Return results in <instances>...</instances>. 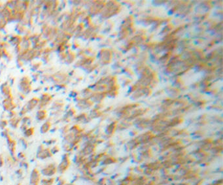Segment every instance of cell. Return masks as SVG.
<instances>
[{"label": "cell", "mask_w": 223, "mask_h": 185, "mask_svg": "<svg viewBox=\"0 0 223 185\" xmlns=\"http://www.w3.org/2000/svg\"><path fill=\"white\" fill-rule=\"evenodd\" d=\"M57 173V166L55 163H49L47 166L43 168L41 171V174L43 176L47 177V178L52 177Z\"/></svg>", "instance_id": "obj_1"}, {"label": "cell", "mask_w": 223, "mask_h": 185, "mask_svg": "<svg viewBox=\"0 0 223 185\" xmlns=\"http://www.w3.org/2000/svg\"><path fill=\"white\" fill-rule=\"evenodd\" d=\"M52 156V154L50 152V149L48 148L43 147V146L41 145L37 149L36 157L40 160H45V159L50 158Z\"/></svg>", "instance_id": "obj_2"}, {"label": "cell", "mask_w": 223, "mask_h": 185, "mask_svg": "<svg viewBox=\"0 0 223 185\" xmlns=\"http://www.w3.org/2000/svg\"><path fill=\"white\" fill-rule=\"evenodd\" d=\"M69 165V160L68 158V155L66 154V155H63L62 157L61 162L57 166V172H58L59 174H64L66 171L68 169V168Z\"/></svg>", "instance_id": "obj_3"}, {"label": "cell", "mask_w": 223, "mask_h": 185, "mask_svg": "<svg viewBox=\"0 0 223 185\" xmlns=\"http://www.w3.org/2000/svg\"><path fill=\"white\" fill-rule=\"evenodd\" d=\"M41 181V175L37 169H33L30 175V185H39Z\"/></svg>", "instance_id": "obj_4"}, {"label": "cell", "mask_w": 223, "mask_h": 185, "mask_svg": "<svg viewBox=\"0 0 223 185\" xmlns=\"http://www.w3.org/2000/svg\"><path fill=\"white\" fill-rule=\"evenodd\" d=\"M52 99V96H50L49 94H45L41 96V99H39V104H38V107H39V109H43V108L44 107L47 106L48 104L50 103V101Z\"/></svg>", "instance_id": "obj_5"}, {"label": "cell", "mask_w": 223, "mask_h": 185, "mask_svg": "<svg viewBox=\"0 0 223 185\" xmlns=\"http://www.w3.org/2000/svg\"><path fill=\"white\" fill-rule=\"evenodd\" d=\"M7 136V144H8V148L10 151L11 155L12 156V158H14V153H15V149H16V142L14 140H12L8 134H6Z\"/></svg>", "instance_id": "obj_6"}, {"label": "cell", "mask_w": 223, "mask_h": 185, "mask_svg": "<svg viewBox=\"0 0 223 185\" xmlns=\"http://www.w3.org/2000/svg\"><path fill=\"white\" fill-rule=\"evenodd\" d=\"M3 107L4 109L7 111H13L16 107L11 99H5V100L3 102Z\"/></svg>", "instance_id": "obj_7"}, {"label": "cell", "mask_w": 223, "mask_h": 185, "mask_svg": "<svg viewBox=\"0 0 223 185\" xmlns=\"http://www.w3.org/2000/svg\"><path fill=\"white\" fill-rule=\"evenodd\" d=\"M27 77H24L21 80L20 85H21V88H22V90L25 92L28 93L31 90V87L30 84V82H29V79Z\"/></svg>", "instance_id": "obj_8"}, {"label": "cell", "mask_w": 223, "mask_h": 185, "mask_svg": "<svg viewBox=\"0 0 223 185\" xmlns=\"http://www.w3.org/2000/svg\"><path fill=\"white\" fill-rule=\"evenodd\" d=\"M39 99L36 98H33L32 99H31L30 101H29L27 104L26 105V108L28 111H32L34 109L35 107H37L39 104Z\"/></svg>", "instance_id": "obj_9"}, {"label": "cell", "mask_w": 223, "mask_h": 185, "mask_svg": "<svg viewBox=\"0 0 223 185\" xmlns=\"http://www.w3.org/2000/svg\"><path fill=\"white\" fill-rule=\"evenodd\" d=\"M47 117V112L45 109H39L36 113V118L39 121H43L46 119Z\"/></svg>", "instance_id": "obj_10"}, {"label": "cell", "mask_w": 223, "mask_h": 185, "mask_svg": "<svg viewBox=\"0 0 223 185\" xmlns=\"http://www.w3.org/2000/svg\"><path fill=\"white\" fill-rule=\"evenodd\" d=\"M50 128H51V123H50V121H47V122L43 123L41 127V133H42V134H46V133L49 131Z\"/></svg>", "instance_id": "obj_11"}, {"label": "cell", "mask_w": 223, "mask_h": 185, "mask_svg": "<svg viewBox=\"0 0 223 185\" xmlns=\"http://www.w3.org/2000/svg\"><path fill=\"white\" fill-rule=\"evenodd\" d=\"M1 90L5 96H7V99H11V88L8 85H2Z\"/></svg>", "instance_id": "obj_12"}, {"label": "cell", "mask_w": 223, "mask_h": 185, "mask_svg": "<svg viewBox=\"0 0 223 185\" xmlns=\"http://www.w3.org/2000/svg\"><path fill=\"white\" fill-rule=\"evenodd\" d=\"M54 182V178L49 177V178H44V179H41L40 184L41 185H52Z\"/></svg>", "instance_id": "obj_13"}, {"label": "cell", "mask_w": 223, "mask_h": 185, "mask_svg": "<svg viewBox=\"0 0 223 185\" xmlns=\"http://www.w3.org/2000/svg\"><path fill=\"white\" fill-rule=\"evenodd\" d=\"M20 122V118H18L17 117H14L13 118H11L10 121H9V124H10L11 126L14 128H16L18 127Z\"/></svg>", "instance_id": "obj_14"}, {"label": "cell", "mask_w": 223, "mask_h": 185, "mask_svg": "<svg viewBox=\"0 0 223 185\" xmlns=\"http://www.w3.org/2000/svg\"><path fill=\"white\" fill-rule=\"evenodd\" d=\"M34 134V128H28L27 130H26L24 132V135L26 137H30L32 136Z\"/></svg>", "instance_id": "obj_15"}, {"label": "cell", "mask_w": 223, "mask_h": 185, "mask_svg": "<svg viewBox=\"0 0 223 185\" xmlns=\"http://www.w3.org/2000/svg\"><path fill=\"white\" fill-rule=\"evenodd\" d=\"M69 144H70L68 143H65L64 145H63V149L66 152H68V151H69L71 150V147H69Z\"/></svg>", "instance_id": "obj_16"}, {"label": "cell", "mask_w": 223, "mask_h": 185, "mask_svg": "<svg viewBox=\"0 0 223 185\" xmlns=\"http://www.w3.org/2000/svg\"><path fill=\"white\" fill-rule=\"evenodd\" d=\"M7 122L5 120H1V122H0V128H1V129L5 128L7 126Z\"/></svg>", "instance_id": "obj_17"}, {"label": "cell", "mask_w": 223, "mask_h": 185, "mask_svg": "<svg viewBox=\"0 0 223 185\" xmlns=\"http://www.w3.org/2000/svg\"><path fill=\"white\" fill-rule=\"evenodd\" d=\"M58 151H59V148L57 146H54V147H53V148H52V149H50V152H51L52 155H54V154L57 153Z\"/></svg>", "instance_id": "obj_18"}, {"label": "cell", "mask_w": 223, "mask_h": 185, "mask_svg": "<svg viewBox=\"0 0 223 185\" xmlns=\"http://www.w3.org/2000/svg\"><path fill=\"white\" fill-rule=\"evenodd\" d=\"M17 157H18L19 159H22V160L23 158H24V157H25V155H24V154L23 153H18V154Z\"/></svg>", "instance_id": "obj_19"}, {"label": "cell", "mask_w": 223, "mask_h": 185, "mask_svg": "<svg viewBox=\"0 0 223 185\" xmlns=\"http://www.w3.org/2000/svg\"><path fill=\"white\" fill-rule=\"evenodd\" d=\"M3 163H4L3 158V157H2V155H0V167L3 166Z\"/></svg>", "instance_id": "obj_20"}, {"label": "cell", "mask_w": 223, "mask_h": 185, "mask_svg": "<svg viewBox=\"0 0 223 185\" xmlns=\"http://www.w3.org/2000/svg\"><path fill=\"white\" fill-rule=\"evenodd\" d=\"M57 185H64V181H63V180H60V181H58V184Z\"/></svg>", "instance_id": "obj_21"}, {"label": "cell", "mask_w": 223, "mask_h": 185, "mask_svg": "<svg viewBox=\"0 0 223 185\" xmlns=\"http://www.w3.org/2000/svg\"><path fill=\"white\" fill-rule=\"evenodd\" d=\"M17 185H20V184H17Z\"/></svg>", "instance_id": "obj_22"}]
</instances>
